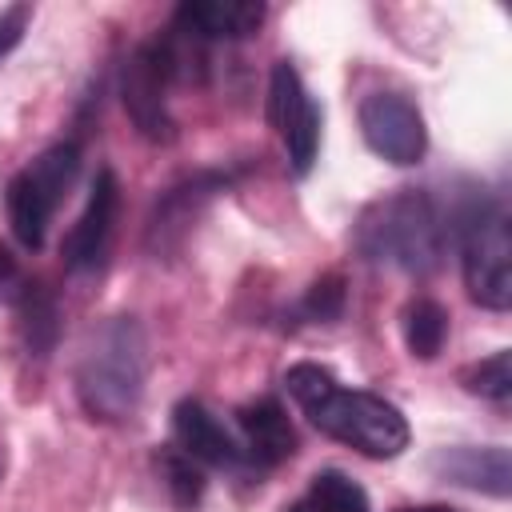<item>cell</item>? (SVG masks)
<instances>
[{
    "label": "cell",
    "mask_w": 512,
    "mask_h": 512,
    "mask_svg": "<svg viewBox=\"0 0 512 512\" xmlns=\"http://www.w3.org/2000/svg\"><path fill=\"white\" fill-rule=\"evenodd\" d=\"M176 76H180V52H176V40H168V36L136 44V52L124 60L120 96H124V108H128L132 124L140 128V136H148V140L176 136V124L168 112V88Z\"/></svg>",
    "instance_id": "cell-6"
},
{
    "label": "cell",
    "mask_w": 512,
    "mask_h": 512,
    "mask_svg": "<svg viewBox=\"0 0 512 512\" xmlns=\"http://www.w3.org/2000/svg\"><path fill=\"white\" fill-rule=\"evenodd\" d=\"M304 312L312 320H336L344 312V280L340 276H320L304 296Z\"/></svg>",
    "instance_id": "cell-19"
},
{
    "label": "cell",
    "mask_w": 512,
    "mask_h": 512,
    "mask_svg": "<svg viewBox=\"0 0 512 512\" xmlns=\"http://www.w3.org/2000/svg\"><path fill=\"white\" fill-rule=\"evenodd\" d=\"M288 512H308V508H304V504H292V508H288Z\"/></svg>",
    "instance_id": "cell-22"
},
{
    "label": "cell",
    "mask_w": 512,
    "mask_h": 512,
    "mask_svg": "<svg viewBox=\"0 0 512 512\" xmlns=\"http://www.w3.org/2000/svg\"><path fill=\"white\" fill-rule=\"evenodd\" d=\"M236 424L244 432L240 448H244V456L252 464L272 468V464H280V460H288L296 452V428H292L288 412L280 408V400H272V396H260V400L244 404L236 412Z\"/></svg>",
    "instance_id": "cell-12"
},
{
    "label": "cell",
    "mask_w": 512,
    "mask_h": 512,
    "mask_svg": "<svg viewBox=\"0 0 512 512\" xmlns=\"http://www.w3.org/2000/svg\"><path fill=\"white\" fill-rule=\"evenodd\" d=\"M444 236H448V228L440 224L436 204L416 188H404V192L372 204L356 228V244L368 260L400 268V272H416V276H424L440 264Z\"/></svg>",
    "instance_id": "cell-3"
},
{
    "label": "cell",
    "mask_w": 512,
    "mask_h": 512,
    "mask_svg": "<svg viewBox=\"0 0 512 512\" xmlns=\"http://www.w3.org/2000/svg\"><path fill=\"white\" fill-rule=\"evenodd\" d=\"M284 384H288L292 400L300 404V412L324 436H332V440H340V444H348L364 456L392 460L412 440L408 420L392 400H384L376 392H364V388H344L320 364H308V360L292 364Z\"/></svg>",
    "instance_id": "cell-1"
},
{
    "label": "cell",
    "mask_w": 512,
    "mask_h": 512,
    "mask_svg": "<svg viewBox=\"0 0 512 512\" xmlns=\"http://www.w3.org/2000/svg\"><path fill=\"white\" fill-rule=\"evenodd\" d=\"M300 504H304L308 512H372V508H368V492H364L352 476H344V472H336V468L316 472L312 484H308V496H304Z\"/></svg>",
    "instance_id": "cell-16"
},
{
    "label": "cell",
    "mask_w": 512,
    "mask_h": 512,
    "mask_svg": "<svg viewBox=\"0 0 512 512\" xmlns=\"http://www.w3.org/2000/svg\"><path fill=\"white\" fill-rule=\"evenodd\" d=\"M8 300H12L16 312H20V328H24L28 348H32L36 356H44V352L52 348V340H56V304H52V296H48L40 284L24 280Z\"/></svg>",
    "instance_id": "cell-14"
},
{
    "label": "cell",
    "mask_w": 512,
    "mask_h": 512,
    "mask_svg": "<svg viewBox=\"0 0 512 512\" xmlns=\"http://www.w3.org/2000/svg\"><path fill=\"white\" fill-rule=\"evenodd\" d=\"M156 464H160V476H164V488H168L172 504L176 508H196L200 496H204V472L196 468V460L184 456L180 448H160Z\"/></svg>",
    "instance_id": "cell-17"
},
{
    "label": "cell",
    "mask_w": 512,
    "mask_h": 512,
    "mask_svg": "<svg viewBox=\"0 0 512 512\" xmlns=\"http://www.w3.org/2000/svg\"><path fill=\"white\" fill-rule=\"evenodd\" d=\"M268 120L280 132L284 148H288L292 172L304 176L312 168V160H316V148H320V108H316V100L308 96L300 72L288 60H280L272 68V80H268Z\"/></svg>",
    "instance_id": "cell-8"
},
{
    "label": "cell",
    "mask_w": 512,
    "mask_h": 512,
    "mask_svg": "<svg viewBox=\"0 0 512 512\" xmlns=\"http://www.w3.org/2000/svg\"><path fill=\"white\" fill-rule=\"evenodd\" d=\"M172 440L184 456H192L196 464H212V468H232L244 460V448L236 444V436L200 404V400H180L172 408Z\"/></svg>",
    "instance_id": "cell-10"
},
{
    "label": "cell",
    "mask_w": 512,
    "mask_h": 512,
    "mask_svg": "<svg viewBox=\"0 0 512 512\" xmlns=\"http://www.w3.org/2000/svg\"><path fill=\"white\" fill-rule=\"evenodd\" d=\"M360 136L388 164H420L428 148V128L420 108L400 92H368L360 100Z\"/></svg>",
    "instance_id": "cell-7"
},
{
    "label": "cell",
    "mask_w": 512,
    "mask_h": 512,
    "mask_svg": "<svg viewBox=\"0 0 512 512\" xmlns=\"http://www.w3.org/2000/svg\"><path fill=\"white\" fill-rule=\"evenodd\" d=\"M148 380V340L132 316H112L92 328L80 364L76 396L92 420H124L136 412Z\"/></svg>",
    "instance_id": "cell-2"
},
{
    "label": "cell",
    "mask_w": 512,
    "mask_h": 512,
    "mask_svg": "<svg viewBox=\"0 0 512 512\" xmlns=\"http://www.w3.org/2000/svg\"><path fill=\"white\" fill-rule=\"evenodd\" d=\"M432 468L444 480L488 492V496H508V488H512V456L500 444H492V448H444L440 456H432Z\"/></svg>",
    "instance_id": "cell-13"
},
{
    "label": "cell",
    "mask_w": 512,
    "mask_h": 512,
    "mask_svg": "<svg viewBox=\"0 0 512 512\" xmlns=\"http://www.w3.org/2000/svg\"><path fill=\"white\" fill-rule=\"evenodd\" d=\"M76 172H80V144H76V140H60V144L44 148L28 168H20V172L8 180V192H4L8 224H12V236H16L28 252L44 248L52 212H56L60 200L68 196Z\"/></svg>",
    "instance_id": "cell-5"
},
{
    "label": "cell",
    "mask_w": 512,
    "mask_h": 512,
    "mask_svg": "<svg viewBox=\"0 0 512 512\" xmlns=\"http://www.w3.org/2000/svg\"><path fill=\"white\" fill-rule=\"evenodd\" d=\"M444 336H448V312L436 300L420 296L404 308V344H408L412 356H420V360L440 356Z\"/></svg>",
    "instance_id": "cell-15"
},
{
    "label": "cell",
    "mask_w": 512,
    "mask_h": 512,
    "mask_svg": "<svg viewBox=\"0 0 512 512\" xmlns=\"http://www.w3.org/2000/svg\"><path fill=\"white\" fill-rule=\"evenodd\" d=\"M460 264L464 288L476 304L504 312L512 304V236L508 212L496 200H476L460 212Z\"/></svg>",
    "instance_id": "cell-4"
},
{
    "label": "cell",
    "mask_w": 512,
    "mask_h": 512,
    "mask_svg": "<svg viewBox=\"0 0 512 512\" xmlns=\"http://www.w3.org/2000/svg\"><path fill=\"white\" fill-rule=\"evenodd\" d=\"M400 512H460V508H448V504H424V508H400Z\"/></svg>",
    "instance_id": "cell-21"
},
{
    "label": "cell",
    "mask_w": 512,
    "mask_h": 512,
    "mask_svg": "<svg viewBox=\"0 0 512 512\" xmlns=\"http://www.w3.org/2000/svg\"><path fill=\"white\" fill-rule=\"evenodd\" d=\"M116 208H120V184L112 168H100L92 188H88V204L80 212V220L72 224V232L64 236V264L72 272H96L108 256V240H112V224H116Z\"/></svg>",
    "instance_id": "cell-9"
},
{
    "label": "cell",
    "mask_w": 512,
    "mask_h": 512,
    "mask_svg": "<svg viewBox=\"0 0 512 512\" xmlns=\"http://www.w3.org/2000/svg\"><path fill=\"white\" fill-rule=\"evenodd\" d=\"M460 384H464L468 392L484 396V400L504 404V400L512 396V352L500 348V352H492V356L468 364V368L460 372Z\"/></svg>",
    "instance_id": "cell-18"
},
{
    "label": "cell",
    "mask_w": 512,
    "mask_h": 512,
    "mask_svg": "<svg viewBox=\"0 0 512 512\" xmlns=\"http://www.w3.org/2000/svg\"><path fill=\"white\" fill-rule=\"evenodd\" d=\"M260 24V0H188L176 8V32L188 40H244Z\"/></svg>",
    "instance_id": "cell-11"
},
{
    "label": "cell",
    "mask_w": 512,
    "mask_h": 512,
    "mask_svg": "<svg viewBox=\"0 0 512 512\" xmlns=\"http://www.w3.org/2000/svg\"><path fill=\"white\" fill-rule=\"evenodd\" d=\"M24 24H28V4H12V8L0 12V60L20 44Z\"/></svg>",
    "instance_id": "cell-20"
}]
</instances>
